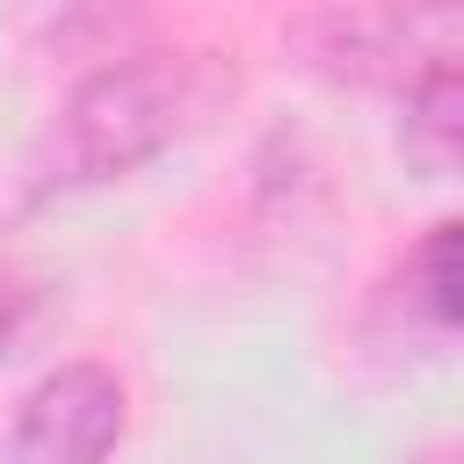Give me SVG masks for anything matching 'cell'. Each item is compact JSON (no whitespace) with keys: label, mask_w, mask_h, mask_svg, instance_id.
I'll return each mask as SVG.
<instances>
[{"label":"cell","mask_w":464,"mask_h":464,"mask_svg":"<svg viewBox=\"0 0 464 464\" xmlns=\"http://www.w3.org/2000/svg\"><path fill=\"white\" fill-rule=\"evenodd\" d=\"M210 102H218V72L203 58L123 51L65 94V109L51 116V130L29 160V188L72 196V188L123 181L145 160H160L174 138H188L210 116Z\"/></svg>","instance_id":"cell-1"},{"label":"cell","mask_w":464,"mask_h":464,"mask_svg":"<svg viewBox=\"0 0 464 464\" xmlns=\"http://www.w3.org/2000/svg\"><path fill=\"white\" fill-rule=\"evenodd\" d=\"M130 428V392L109 362H58L44 370L14 420H7V464H109Z\"/></svg>","instance_id":"cell-2"},{"label":"cell","mask_w":464,"mask_h":464,"mask_svg":"<svg viewBox=\"0 0 464 464\" xmlns=\"http://www.w3.org/2000/svg\"><path fill=\"white\" fill-rule=\"evenodd\" d=\"M428 14H442L435 0H312L297 22V51L304 65H319L326 80H399L413 87L435 58H428Z\"/></svg>","instance_id":"cell-3"},{"label":"cell","mask_w":464,"mask_h":464,"mask_svg":"<svg viewBox=\"0 0 464 464\" xmlns=\"http://www.w3.org/2000/svg\"><path fill=\"white\" fill-rule=\"evenodd\" d=\"M406 152L442 174V181H464V65L457 58H435L413 87H406V123H399Z\"/></svg>","instance_id":"cell-4"},{"label":"cell","mask_w":464,"mask_h":464,"mask_svg":"<svg viewBox=\"0 0 464 464\" xmlns=\"http://www.w3.org/2000/svg\"><path fill=\"white\" fill-rule=\"evenodd\" d=\"M14 29L29 44H58V51H87V44H109L130 29V0H7Z\"/></svg>","instance_id":"cell-5"},{"label":"cell","mask_w":464,"mask_h":464,"mask_svg":"<svg viewBox=\"0 0 464 464\" xmlns=\"http://www.w3.org/2000/svg\"><path fill=\"white\" fill-rule=\"evenodd\" d=\"M406 283H413V304H420L442 334H464V218H442V225L413 246Z\"/></svg>","instance_id":"cell-6"},{"label":"cell","mask_w":464,"mask_h":464,"mask_svg":"<svg viewBox=\"0 0 464 464\" xmlns=\"http://www.w3.org/2000/svg\"><path fill=\"white\" fill-rule=\"evenodd\" d=\"M435 7H442V14H464V0H435Z\"/></svg>","instance_id":"cell-7"}]
</instances>
